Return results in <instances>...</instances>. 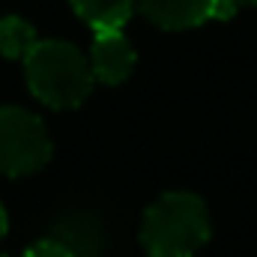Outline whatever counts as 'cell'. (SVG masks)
<instances>
[{"mask_svg": "<svg viewBox=\"0 0 257 257\" xmlns=\"http://www.w3.org/2000/svg\"><path fill=\"white\" fill-rule=\"evenodd\" d=\"M206 203L192 192H168L153 200L141 221V245L150 257H194L209 242Z\"/></svg>", "mask_w": 257, "mask_h": 257, "instance_id": "cell-1", "label": "cell"}, {"mask_svg": "<svg viewBox=\"0 0 257 257\" xmlns=\"http://www.w3.org/2000/svg\"><path fill=\"white\" fill-rule=\"evenodd\" d=\"M24 75L30 93L57 111L84 105L96 81L90 60L63 39H39L24 57Z\"/></svg>", "mask_w": 257, "mask_h": 257, "instance_id": "cell-2", "label": "cell"}, {"mask_svg": "<svg viewBox=\"0 0 257 257\" xmlns=\"http://www.w3.org/2000/svg\"><path fill=\"white\" fill-rule=\"evenodd\" d=\"M51 135L45 123L24 108H0V174L27 177L48 165Z\"/></svg>", "mask_w": 257, "mask_h": 257, "instance_id": "cell-3", "label": "cell"}, {"mask_svg": "<svg viewBox=\"0 0 257 257\" xmlns=\"http://www.w3.org/2000/svg\"><path fill=\"white\" fill-rule=\"evenodd\" d=\"M90 69L93 78L102 84H123L135 69V48L123 36V30H96L90 48Z\"/></svg>", "mask_w": 257, "mask_h": 257, "instance_id": "cell-4", "label": "cell"}, {"mask_svg": "<svg viewBox=\"0 0 257 257\" xmlns=\"http://www.w3.org/2000/svg\"><path fill=\"white\" fill-rule=\"evenodd\" d=\"M141 12L165 30H189L215 18V0H141Z\"/></svg>", "mask_w": 257, "mask_h": 257, "instance_id": "cell-5", "label": "cell"}, {"mask_svg": "<svg viewBox=\"0 0 257 257\" xmlns=\"http://www.w3.org/2000/svg\"><path fill=\"white\" fill-rule=\"evenodd\" d=\"M72 9L93 30H123L135 0H72Z\"/></svg>", "mask_w": 257, "mask_h": 257, "instance_id": "cell-6", "label": "cell"}, {"mask_svg": "<svg viewBox=\"0 0 257 257\" xmlns=\"http://www.w3.org/2000/svg\"><path fill=\"white\" fill-rule=\"evenodd\" d=\"M36 30L18 18V15H9V18H0V54L9 57V60H24L33 45H36Z\"/></svg>", "mask_w": 257, "mask_h": 257, "instance_id": "cell-7", "label": "cell"}, {"mask_svg": "<svg viewBox=\"0 0 257 257\" xmlns=\"http://www.w3.org/2000/svg\"><path fill=\"white\" fill-rule=\"evenodd\" d=\"M24 257H75V251L63 242H57V239H42V242L30 245L24 251Z\"/></svg>", "mask_w": 257, "mask_h": 257, "instance_id": "cell-8", "label": "cell"}, {"mask_svg": "<svg viewBox=\"0 0 257 257\" xmlns=\"http://www.w3.org/2000/svg\"><path fill=\"white\" fill-rule=\"evenodd\" d=\"M245 6H257V0H215V18L224 21V18H233L239 9Z\"/></svg>", "mask_w": 257, "mask_h": 257, "instance_id": "cell-9", "label": "cell"}, {"mask_svg": "<svg viewBox=\"0 0 257 257\" xmlns=\"http://www.w3.org/2000/svg\"><path fill=\"white\" fill-rule=\"evenodd\" d=\"M6 230H9V218H6V209H3V203H0V242H3V236H6Z\"/></svg>", "mask_w": 257, "mask_h": 257, "instance_id": "cell-10", "label": "cell"}, {"mask_svg": "<svg viewBox=\"0 0 257 257\" xmlns=\"http://www.w3.org/2000/svg\"><path fill=\"white\" fill-rule=\"evenodd\" d=\"M0 257H6V254H0Z\"/></svg>", "mask_w": 257, "mask_h": 257, "instance_id": "cell-11", "label": "cell"}, {"mask_svg": "<svg viewBox=\"0 0 257 257\" xmlns=\"http://www.w3.org/2000/svg\"><path fill=\"white\" fill-rule=\"evenodd\" d=\"M147 257H150V254H147Z\"/></svg>", "mask_w": 257, "mask_h": 257, "instance_id": "cell-12", "label": "cell"}]
</instances>
